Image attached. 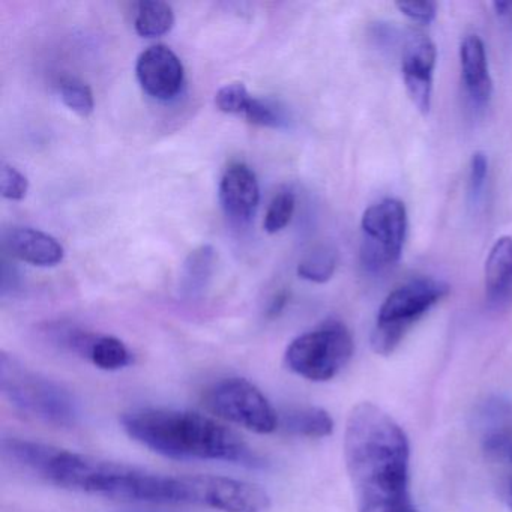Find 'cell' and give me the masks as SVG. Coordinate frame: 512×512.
I'll return each mask as SVG.
<instances>
[{"label": "cell", "mask_w": 512, "mask_h": 512, "mask_svg": "<svg viewBox=\"0 0 512 512\" xmlns=\"http://www.w3.org/2000/svg\"><path fill=\"white\" fill-rule=\"evenodd\" d=\"M344 460L358 512H416L410 497V446L403 428L376 404L347 419Z\"/></svg>", "instance_id": "cell-1"}, {"label": "cell", "mask_w": 512, "mask_h": 512, "mask_svg": "<svg viewBox=\"0 0 512 512\" xmlns=\"http://www.w3.org/2000/svg\"><path fill=\"white\" fill-rule=\"evenodd\" d=\"M121 424L131 439L173 460L263 466L262 458L235 431L202 413L137 409L124 413Z\"/></svg>", "instance_id": "cell-2"}, {"label": "cell", "mask_w": 512, "mask_h": 512, "mask_svg": "<svg viewBox=\"0 0 512 512\" xmlns=\"http://www.w3.org/2000/svg\"><path fill=\"white\" fill-rule=\"evenodd\" d=\"M0 391L14 409L43 424L73 428L79 422V403L65 386L5 352L0 355Z\"/></svg>", "instance_id": "cell-3"}, {"label": "cell", "mask_w": 512, "mask_h": 512, "mask_svg": "<svg viewBox=\"0 0 512 512\" xmlns=\"http://www.w3.org/2000/svg\"><path fill=\"white\" fill-rule=\"evenodd\" d=\"M449 293V286L436 278H415L389 293L380 305L376 326L371 334V346L377 355H391L404 335L434 305Z\"/></svg>", "instance_id": "cell-4"}, {"label": "cell", "mask_w": 512, "mask_h": 512, "mask_svg": "<svg viewBox=\"0 0 512 512\" xmlns=\"http://www.w3.org/2000/svg\"><path fill=\"white\" fill-rule=\"evenodd\" d=\"M353 355V338L341 322L323 323L305 332L287 347L286 365L290 371L311 380L328 382L340 374Z\"/></svg>", "instance_id": "cell-5"}, {"label": "cell", "mask_w": 512, "mask_h": 512, "mask_svg": "<svg viewBox=\"0 0 512 512\" xmlns=\"http://www.w3.org/2000/svg\"><path fill=\"white\" fill-rule=\"evenodd\" d=\"M205 406L218 418L253 433H274L280 427V416L271 401L254 383L242 377L215 382L205 392Z\"/></svg>", "instance_id": "cell-6"}, {"label": "cell", "mask_w": 512, "mask_h": 512, "mask_svg": "<svg viewBox=\"0 0 512 512\" xmlns=\"http://www.w3.org/2000/svg\"><path fill=\"white\" fill-rule=\"evenodd\" d=\"M361 229L364 233L361 257L365 268L383 272L397 265L407 235V211L397 199H383L365 209Z\"/></svg>", "instance_id": "cell-7"}, {"label": "cell", "mask_w": 512, "mask_h": 512, "mask_svg": "<svg viewBox=\"0 0 512 512\" xmlns=\"http://www.w3.org/2000/svg\"><path fill=\"white\" fill-rule=\"evenodd\" d=\"M436 62L437 49L433 41L422 32H410L401 50V71L407 94L422 115H427L431 109Z\"/></svg>", "instance_id": "cell-8"}, {"label": "cell", "mask_w": 512, "mask_h": 512, "mask_svg": "<svg viewBox=\"0 0 512 512\" xmlns=\"http://www.w3.org/2000/svg\"><path fill=\"white\" fill-rule=\"evenodd\" d=\"M137 80L143 91L155 100H173L184 85V65L169 47H149L137 59Z\"/></svg>", "instance_id": "cell-9"}, {"label": "cell", "mask_w": 512, "mask_h": 512, "mask_svg": "<svg viewBox=\"0 0 512 512\" xmlns=\"http://www.w3.org/2000/svg\"><path fill=\"white\" fill-rule=\"evenodd\" d=\"M260 190L256 175L245 164H232L220 182V202L227 217L247 223L256 214Z\"/></svg>", "instance_id": "cell-10"}, {"label": "cell", "mask_w": 512, "mask_h": 512, "mask_svg": "<svg viewBox=\"0 0 512 512\" xmlns=\"http://www.w3.org/2000/svg\"><path fill=\"white\" fill-rule=\"evenodd\" d=\"M4 247L16 259L41 268L59 265L65 256L64 247L53 236L31 227L7 230Z\"/></svg>", "instance_id": "cell-11"}, {"label": "cell", "mask_w": 512, "mask_h": 512, "mask_svg": "<svg viewBox=\"0 0 512 512\" xmlns=\"http://www.w3.org/2000/svg\"><path fill=\"white\" fill-rule=\"evenodd\" d=\"M460 64L464 88L473 106H487L493 95V80L488 68L484 41L478 35H467L461 41Z\"/></svg>", "instance_id": "cell-12"}, {"label": "cell", "mask_w": 512, "mask_h": 512, "mask_svg": "<svg viewBox=\"0 0 512 512\" xmlns=\"http://www.w3.org/2000/svg\"><path fill=\"white\" fill-rule=\"evenodd\" d=\"M485 296L493 307L512 302V238L502 236L494 242L485 260Z\"/></svg>", "instance_id": "cell-13"}, {"label": "cell", "mask_w": 512, "mask_h": 512, "mask_svg": "<svg viewBox=\"0 0 512 512\" xmlns=\"http://www.w3.org/2000/svg\"><path fill=\"white\" fill-rule=\"evenodd\" d=\"M284 433L307 439H323L334 431V419L322 407H292L280 416Z\"/></svg>", "instance_id": "cell-14"}, {"label": "cell", "mask_w": 512, "mask_h": 512, "mask_svg": "<svg viewBox=\"0 0 512 512\" xmlns=\"http://www.w3.org/2000/svg\"><path fill=\"white\" fill-rule=\"evenodd\" d=\"M215 251L211 245H202L188 256L181 278L182 293L185 296L202 295L214 271Z\"/></svg>", "instance_id": "cell-15"}, {"label": "cell", "mask_w": 512, "mask_h": 512, "mask_svg": "<svg viewBox=\"0 0 512 512\" xmlns=\"http://www.w3.org/2000/svg\"><path fill=\"white\" fill-rule=\"evenodd\" d=\"M137 34L143 38H158L169 34L175 26V13L172 7L160 0H145L137 7Z\"/></svg>", "instance_id": "cell-16"}, {"label": "cell", "mask_w": 512, "mask_h": 512, "mask_svg": "<svg viewBox=\"0 0 512 512\" xmlns=\"http://www.w3.org/2000/svg\"><path fill=\"white\" fill-rule=\"evenodd\" d=\"M88 359L104 371H118L133 364V353L130 352L124 341L113 335H97Z\"/></svg>", "instance_id": "cell-17"}, {"label": "cell", "mask_w": 512, "mask_h": 512, "mask_svg": "<svg viewBox=\"0 0 512 512\" xmlns=\"http://www.w3.org/2000/svg\"><path fill=\"white\" fill-rule=\"evenodd\" d=\"M337 251L328 245H320L299 262L298 275L313 283H326L337 269Z\"/></svg>", "instance_id": "cell-18"}, {"label": "cell", "mask_w": 512, "mask_h": 512, "mask_svg": "<svg viewBox=\"0 0 512 512\" xmlns=\"http://www.w3.org/2000/svg\"><path fill=\"white\" fill-rule=\"evenodd\" d=\"M61 98L68 109L82 118H88L94 112V94L91 88L80 80H64L61 83Z\"/></svg>", "instance_id": "cell-19"}, {"label": "cell", "mask_w": 512, "mask_h": 512, "mask_svg": "<svg viewBox=\"0 0 512 512\" xmlns=\"http://www.w3.org/2000/svg\"><path fill=\"white\" fill-rule=\"evenodd\" d=\"M295 194L286 190L272 199L265 217V230L271 235L286 229L295 212Z\"/></svg>", "instance_id": "cell-20"}, {"label": "cell", "mask_w": 512, "mask_h": 512, "mask_svg": "<svg viewBox=\"0 0 512 512\" xmlns=\"http://www.w3.org/2000/svg\"><path fill=\"white\" fill-rule=\"evenodd\" d=\"M244 116L248 122L259 127L281 128L287 124L283 110L278 109L274 103L259 100V98H251Z\"/></svg>", "instance_id": "cell-21"}, {"label": "cell", "mask_w": 512, "mask_h": 512, "mask_svg": "<svg viewBox=\"0 0 512 512\" xmlns=\"http://www.w3.org/2000/svg\"><path fill=\"white\" fill-rule=\"evenodd\" d=\"M251 98L253 97L248 94L244 83L235 82L224 86L217 92L215 104L221 112L227 113V115H244Z\"/></svg>", "instance_id": "cell-22"}, {"label": "cell", "mask_w": 512, "mask_h": 512, "mask_svg": "<svg viewBox=\"0 0 512 512\" xmlns=\"http://www.w3.org/2000/svg\"><path fill=\"white\" fill-rule=\"evenodd\" d=\"M488 455L512 466V427L493 428L484 437Z\"/></svg>", "instance_id": "cell-23"}, {"label": "cell", "mask_w": 512, "mask_h": 512, "mask_svg": "<svg viewBox=\"0 0 512 512\" xmlns=\"http://www.w3.org/2000/svg\"><path fill=\"white\" fill-rule=\"evenodd\" d=\"M29 190V181L22 172L10 164H2L0 169V191L2 196L8 200L25 199Z\"/></svg>", "instance_id": "cell-24"}, {"label": "cell", "mask_w": 512, "mask_h": 512, "mask_svg": "<svg viewBox=\"0 0 512 512\" xmlns=\"http://www.w3.org/2000/svg\"><path fill=\"white\" fill-rule=\"evenodd\" d=\"M488 179V157L484 152H475L470 158L469 196L473 203H478L484 194Z\"/></svg>", "instance_id": "cell-25"}, {"label": "cell", "mask_w": 512, "mask_h": 512, "mask_svg": "<svg viewBox=\"0 0 512 512\" xmlns=\"http://www.w3.org/2000/svg\"><path fill=\"white\" fill-rule=\"evenodd\" d=\"M395 7L418 25H430L437 16V5L434 2H397Z\"/></svg>", "instance_id": "cell-26"}, {"label": "cell", "mask_w": 512, "mask_h": 512, "mask_svg": "<svg viewBox=\"0 0 512 512\" xmlns=\"http://www.w3.org/2000/svg\"><path fill=\"white\" fill-rule=\"evenodd\" d=\"M491 7L499 22L512 32V2H493Z\"/></svg>", "instance_id": "cell-27"}, {"label": "cell", "mask_w": 512, "mask_h": 512, "mask_svg": "<svg viewBox=\"0 0 512 512\" xmlns=\"http://www.w3.org/2000/svg\"><path fill=\"white\" fill-rule=\"evenodd\" d=\"M287 302V295L281 292L280 295L275 296L274 301L269 305L268 316L275 317L283 311L284 305Z\"/></svg>", "instance_id": "cell-28"}, {"label": "cell", "mask_w": 512, "mask_h": 512, "mask_svg": "<svg viewBox=\"0 0 512 512\" xmlns=\"http://www.w3.org/2000/svg\"><path fill=\"white\" fill-rule=\"evenodd\" d=\"M506 499H508L509 508H511V511H512V481L509 482L508 494H506Z\"/></svg>", "instance_id": "cell-29"}]
</instances>
